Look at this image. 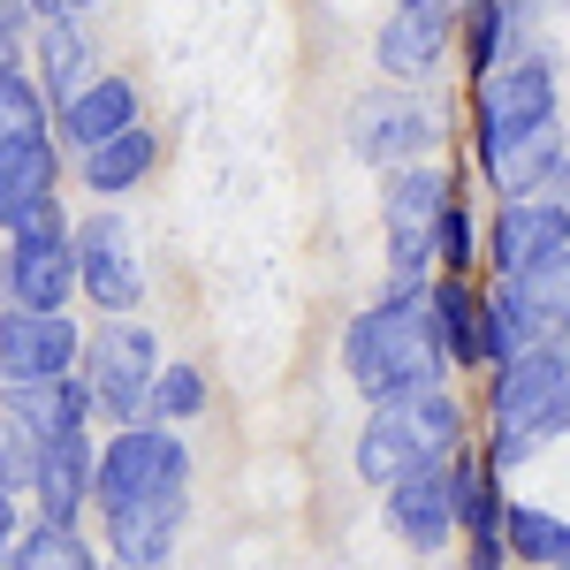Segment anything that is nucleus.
<instances>
[{
  "label": "nucleus",
  "mask_w": 570,
  "mask_h": 570,
  "mask_svg": "<svg viewBox=\"0 0 570 570\" xmlns=\"http://www.w3.org/2000/svg\"><path fill=\"white\" fill-rule=\"evenodd\" d=\"M441 357L449 351H441L434 305H419V297H389V305L357 312L351 335H343V365H351V381L373 395V403L441 381Z\"/></svg>",
  "instance_id": "f257e3e1"
},
{
  "label": "nucleus",
  "mask_w": 570,
  "mask_h": 570,
  "mask_svg": "<svg viewBox=\"0 0 570 570\" xmlns=\"http://www.w3.org/2000/svg\"><path fill=\"white\" fill-rule=\"evenodd\" d=\"M343 137H351L357 160H373V168H411V160H426V145H434V115H426V99L381 85V91H357L351 99Z\"/></svg>",
  "instance_id": "423d86ee"
},
{
  "label": "nucleus",
  "mask_w": 570,
  "mask_h": 570,
  "mask_svg": "<svg viewBox=\"0 0 570 570\" xmlns=\"http://www.w3.org/2000/svg\"><path fill=\"white\" fill-rule=\"evenodd\" d=\"M39 8L31 0H0V39H23V23H31Z\"/></svg>",
  "instance_id": "473e14b6"
},
{
  "label": "nucleus",
  "mask_w": 570,
  "mask_h": 570,
  "mask_svg": "<svg viewBox=\"0 0 570 570\" xmlns=\"http://www.w3.org/2000/svg\"><path fill=\"white\" fill-rule=\"evenodd\" d=\"M449 39H456V8L449 0H395V16L373 31V61L395 85H419V77L441 69Z\"/></svg>",
  "instance_id": "1a4fd4ad"
},
{
  "label": "nucleus",
  "mask_w": 570,
  "mask_h": 570,
  "mask_svg": "<svg viewBox=\"0 0 570 570\" xmlns=\"http://www.w3.org/2000/svg\"><path fill=\"white\" fill-rule=\"evenodd\" d=\"M441 206H449V176H441V168L411 160V168L389 176V190H381V214H389V274H395L389 297H419V289H426L419 274H426V259H434Z\"/></svg>",
  "instance_id": "20e7f679"
},
{
  "label": "nucleus",
  "mask_w": 570,
  "mask_h": 570,
  "mask_svg": "<svg viewBox=\"0 0 570 570\" xmlns=\"http://www.w3.org/2000/svg\"><path fill=\"white\" fill-rule=\"evenodd\" d=\"M8 525H16V510H8V487H0V548H8Z\"/></svg>",
  "instance_id": "c9c22d12"
},
{
  "label": "nucleus",
  "mask_w": 570,
  "mask_h": 570,
  "mask_svg": "<svg viewBox=\"0 0 570 570\" xmlns=\"http://www.w3.org/2000/svg\"><path fill=\"white\" fill-rule=\"evenodd\" d=\"M494 426L502 434H570V343H532L494 373Z\"/></svg>",
  "instance_id": "7ed1b4c3"
},
{
  "label": "nucleus",
  "mask_w": 570,
  "mask_h": 570,
  "mask_svg": "<svg viewBox=\"0 0 570 570\" xmlns=\"http://www.w3.org/2000/svg\"><path fill=\"white\" fill-rule=\"evenodd\" d=\"M69 289H85V274H77V236H69V228H23V236H8V252H0V305L61 312Z\"/></svg>",
  "instance_id": "0eeeda50"
},
{
  "label": "nucleus",
  "mask_w": 570,
  "mask_h": 570,
  "mask_svg": "<svg viewBox=\"0 0 570 570\" xmlns=\"http://www.w3.org/2000/svg\"><path fill=\"white\" fill-rule=\"evenodd\" d=\"M456 525L472 532V540H494V532L510 525V502L487 487V464H456Z\"/></svg>",
  "instance_id": "bb28decb"
},
{
  "label": "nucleus",
  "mask_w": 570,
  "mask_h": 570,
  "mask_svg": "<svg viewBox=\"0 0 570 570\" xmlns=\"http://www.w3.org/2000/svg\"><path fill=\"white\" fill-rule=\"evenodd\" d=\"M31 8H39L46 23H77V16H85V8H99V0H31Z\"/></svg>",
  "instance_id": "72a5a7b5"
},
{
  "label": "nucleus",
  "mask_w": 570,
  "mask_h": 570,
  "mask_svg": "<svg viewBox=\"0 0 570 570\" xmlns=\"http://www.w3.org/2000/svg\"><path fill=\"white\" fill-rule=\"evenodd\" d=\"M472 570H502V540H480L472 548Z\"/></svg>",
  "instance_id": "f704fd0d"
},
{
  "label": "nucleus",
  "mask_w": 570,
  "mask_h": 570,
  "mask_svg": "<svg viewBox=\"0 0 570 570\" xmlns=\"http://www.w3.org/2000/svg\"><path fill=\"white\" fill-rule=\"evenodd\" d=\"M153 411H160V419H198V411H206V381H198L190 365H168V373L153 381Z\"/></svg>",
  "instance_id": "c756f323"
},
{
  "label": "nucleus",
  "mask_w": 570,
  "mask_h": 570,
  "mask_svg": "<svg viewBox=\"0 0 570 570\" xmlns=\"http://www.w3.org/2000/svg\"><path fill=\"white\" fill-rule=\"evenodd\" d=\"M53 183H61V160H53V145H8L0 153V228L8 236H23V228H61L53 214Z\"/></svg>",
  "instance_id": "4468645a"
},
{
  "label": "nucleus",
  "mask_w": 570,
  "mask_h": 570,
  "mask_svg": "<svg viewBox=\"0 0 570 570\" xmlns=\"http://www.w3.org/2000/svg\"><path fill=\"white\" fill-rule=\"evenodd\" d=\"M556 115V69L548 61H494L480 77V153L502 145V137H525L532 122Z\"/></svg>",
  "instance_id": "9d476101"
},
{
  "label": "nucleus",
  "mask_w": 570,
  "mask_h": 570,
  "mask_svg": "<svg viewBox=\"0 0 570 570\" xmlns=\"http://www.w3.org/2000/svg\"><path fill=\"white\" fill-rule=\"evenodd\" d=\"M16 570H91V556L77 548V525H61V518H46L16 540Z\"/></svg>",
  "instance_id": "cd10ccee"
},
{
  "label": "nucleus",
  "mask_w": 570,
  "mask_h": 570,
  "mask_svg": "<svg viewBox=\"0 0 570 570\" xmlns=\"http://www.w3.org/2000/svg\"><path fill=\"white\" fill-rule=\"evenodd\" d=\"M563 160H570V137H563V122L548 115V122H532L525 137H502V145H487V153H480V176L494 183L502 198H532L540 183L563 176Z\"/></svg>",
  "instance_id": "2eb2a0df"
},
{
  "label": "nucleus",
  "mask_w": 570,
  "mask_h": 570,
  "mask_svg": "<svg viewBox=\"0 0 570 570\" xmlns=\"http://www.w3.org/2000/svg\"><path fill=\"white\" fill-rule=\"evenodd\" d=\"M480 320H487V305H472L464 282H434V327H441L449 357H480Z\"/></svg>",
  "instance_id": "a878e982"
},
{
  "label": "nucleus",
  "mask_w": 570,
  "mask_h": 570,
  "mask_svg": "<svg viewBox=\"0 0 570 570\" xmlns=\"http://www.w3.org/2000/svg\"><path fill=\"white\" fill-rule=\"evenodd\" d=\"M77 274H85V297H99L107 312H130L137 305V244H130V220L115 214H91L77 228Z\"/></svg>",
  "instance_id": "ddd939ff"
},
{
  "label": "nucleus",
  "mask_w": 570,
  "mask_h": 570,
  "mask_svg": "<svg viewBox=\"0 0 570 570\" xmlns=\"http://www.w3.org/2000/svg\"><path fill=\"white\" fill-rule=\"evenodd\" d=\"M39 449L46 441L16 419V411H0V487H23V480H39Z\"/></svg>",
  "instance_id": "c85d7f7f"
},
{
  "label": "nucleus",
  "mask_w": 570,
  "mask_h": 570,
  "mask_svg": "<svg viewBox=\"0 0 570 570\" xmlns=\"http://www.w3.org/2000/svg\"><path fill=\"white\" fill-rule=\"evenodd\" d=\"M153 381H160V343H153V327L115 320L107 335H91V395H99L107 419L130 426L137 411H153Z\"/></svg>",
  "instance_id": "6e6552de"
},
{
  "label": "nucleus",
  "mask_w": 570,
  "mask_h": 570,
  "mask_svg": "<svg viewBox=\"0 0 570 570\" xmlns=\"http://www.w3.org/2000/svg\"><path fill=\"white\" fill-rule=\"evenodd\" d=\"M153 160H160V145H153V130L137 122V130L107 137L99 153H85V183L99 190V198H115V190H130V183L153 176Z\"/></svg>",
  "instance_id": "4be33fe9"
},
{
  "label": "nucleus",
  "mask_w": 570,
  "mask_h": 570,
  "mask_svg": "<svg viewBox=\"0 0 570 570\" xmlns=\"http://www.w3.org/2000/svg\"><path fill=\"white\" fill-rule=\"evenodd\" d=\"M8 411L31 426L39 441H61V434H85V411H99L91 381H8Z\"/></svg>",
  "instance_id": "f3484780"
},
{
  "label": "nucleus",
  "mask_w": 570,
  "mask_h": 570,
  "mask_svg": "<svg viewBox=\"0 0 570 570\" xmlns=\"http://www.w3.org/2000/svg\"><path fill=\"white\" fill-rule=\"evenodd\" d=\"M39 510L46 518H61V525H77V502H85L91 487H99V456H91L85 434H61L39 449Z\"/></svg>",
  "instance_id": "aec40b11"
},
{
  "label": "nucleus",
  "mask_w": 570,
  "mask_h": 570,
  "mask_svg": "<svg viewBox=\"0 0 570 570\" xmlns=\"http://www.w3.org/2000/svg\"><path fill=\"white\" fill-rule=\"evenodd\" d=\"M441 266H449V274H464V266H472V214H464V206H456V198H449V206H441Z\"/></svg>",
  "instance_id": "2f4dec72"
},
{
  "label": "nucleus",
  "mask_w": 570,
  "mask_h": 570,
  "mask_svg": "<svg viewBox=\"0 0 570 570\" xmlns=\"http://www.w3.org/2000/svg\"><path fill=\"white\" fill-rule=\"evenodd\" d=\"M115 525V556L130 570H160L168 548H176V525H183V494H160V502H130L107 518Z\"/></svg>",
  "instance_id": "412c9836"
},
{
  "label": "nucleus",
  "mask_w": 570,
  "mask_h": 570,
  "mask_svg": "<svg viewBox=\"0 0 570 570\" xmlns=\"http://www.w3.org/2000/svg\"><path fill=\"white\" fill-rule=\"evenodd\" d=\"M46 137V85H31L23 69L0 77V153L8 145H39Z\"/></svg>",
  "instance_id": "393cba45"
},
{
  "label": "nucleus",
  "mask_w": 570,
  "mask_h": 570,
  "mask_svg": "<svg viewBox=\"0 0 570 570\" xmlns=\"http://www.w3.org/2000/svg\"><path fill=\"white\" fill-rule=\"evenodd\" d=\"M389 525L411 548H441L456 532V464H419L411 480L389 487Z\"/></svg>",
  "instance_id": "dca6fc26"
},
{
  "label": "nucleus",
  "mask_w": 570,
  "mask_h": 570,
  "mask_svg": "<svg viewBox=\"0 0 570 570\" xmlns=\"http://www.w3.org/2000/svg\"><path fill=\"white\" fill-rule=\"evenodd\" d=\"M456 434H464V411H456V395L441 389V381L403 389V395H389V403L373 411V426L357 434V472L373 487H395V480H411L419 464H441V456L456 449Z\"/></svg>",
  "instance_id": "f03ea898"
},
{
  "label": "nucleus",
  "mask_w": 570,
  "mask_h": 570,
  "mask_svg": "<svg viewBox=\"0 0 570 570\" xmlns=\"http://www.w3.org/2000/svg\"><path fill=\"white\" fill-rule=\"evenodd\" d=\"M183 480H190V456H183V441L160 434V426H122V434L99 449V502H107V518L130 510V502L183 494Z\"/></svg>",
  "instance_id": "39448f33"
},
{
  "label": "nucleus",
  "mask_w": 570,
  "mask_h": 570,
  "mask_svg": "<svg viewBox=\"0 0 570 570\" xmlns=\"http://www.w3.org/2000/svg\"><path fill=\"white\" fill-rule=\"evenodd\" d=\"M510 305L532 343H570V252L540 259L532 274H510Z\"/></svg>",
  "instance_id": "6ab92c4d"
},
{
  "label": "nucleus",
  "mask_w": 570,
  "mask_h": 570,
  "mask_svg": "<svg viewBox=\"0 0 570 570\" xmlns=\"http://www.w3.org/2000/svg\"><path fill=\"white\" fill-rule=\"evenodd\" d=\"M556 198H570V160H563V176H556Z\"/></svg>",
  "instance_id": "4c0bfd02"
},
{
  "label": "nucleus",
  "mask_w": 570,
  "mask_h": 570,
  "mask_svg": "<svg viewBox=\"0 0 570 570\" xmlns=\"http://www.w3.org/2000/svg\"><path fill=\"white\" fill-rule=\"evenodd\" d=\"M8 69H16V39H0V77H8Z\"/></svg>",
  "instance_id": "e433bc0d"
},
{
  "label": "nucleus",
  "mask_w": 570,
  "mask_h": 570,
  "mask_svg": "<svg viewBox=\"0 0 570 570\" xmlns=\"http://www.w3.org/2000/svg\"><path fill=\"white\" fill-rule=\"evenodd\" d=\"M502 53H510V8H502V0H480V8H472V61H480V77Z\"/></svg>",
  "instance_id": "7c9ffc66"
},
{
  "label": "nucleus",
  "mask_w": 570,
  "mask_h": 570,
  "mask_svg": "<svg viewBox=\"0 0 570 570\" xmlns=\"http://www.w3.org/2000/svg\"><path fill=\"white\" fill-rule=\"evenodd\" d=\"M39 61H46V99H61V107L91 85V46L77 39V23H46Z\"/></svg>",
  "instance_id": "5701e85b"
},
{
  "label": "nucleus",
  "mask_w": 570,
  "mask_h": 570,
  "mask_svg": "<svg viewBox=\"0 0 570 570\" xmlns=\"http://www.w3.org/2000/svg\"><path fill=\"white\" fill-rule=\"evenodd\" d=\"M556 252H570V198H510L502 214H494V266L502 274H532L540 259H556Z\"/></svg>",
  "instance_id": "f8f14e48"
},
{
  "label": "nucleus",
  "mask_w": 570,
  "mask_h": 570,
  "mask_svg": "<svg viewBox=\"0 0 570 570\" xmlns=\"http://www.w3.org/2000/svg\"><path fill=\"white\" fill-rule=\"evenodd\" d=\"M502 540H510V556H525V563H548V570L570 563V525H563V518H548V510H532V502L510 510Z\"/></svg>",
  "instance_id": "b1692460"
},
{
  "label": "nucleus",
  "mask_w": 570,
  "mask_h": 570,
  "mask_svg": "<svg viewBox=\"0 0 570 570\" xmlns=\"http://www.w3.org/2000/svg\"><path fill=\"white\" fill-rule=\"evenodd\" d=\"M77 327L69 312H23L0 305V381H61L69 357H77Z\"/></svg>",
  "instance_id": "9b49d317"
},
{
  "label": "nucleus",
  "mask_w": 570,
  "mask_h": 570,
  "mask_svg": "<svg viewBox=\"0 0 570 570\" xmlns=\"http://www.w3.org/2000/svg\"><path fill=\"white\" fill-rule=\"evenodd\" d=\"M137 130V85H122V77H91L69 107H61V137L77 145V153H99L107 137Z\"/></svg>",
  "instance_id": "a211bd4d"
}]
</instances>
